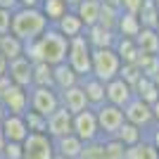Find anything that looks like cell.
<instances>
[{"label":"cell","instance_id":"cell-1","mask_svg":"<svg viewBox=\"0 0 159 159\" xmlns=\"http://www.w3.org/2000/svg\"><path fill=\"white\" fill-rule=\"evenodd\" d=\"M66 50H69V40L57 33L52 26H48L36 40L24 43V57L29 62H45V64L55 66L66 62Z\"/></svg>","mask_w":159,"mask_h":159},{"label":"cell","instance_id":"cell-2","mask_svg":"<svg viewBox=\"0 0 159 159\" xmlns=\"http://www.w3.org/2000/svg\"><path fill=\"white\" fill-rule=\"evenodd\" d=\"M50 26V21L45 19V14L40 10H29V7H17L12 12V24H10V33L14 38H19L21 43H31Z\"/></svg>","mask_w":159,"mask_h":159},{"label":"cell","instance_id":"cell-3","mask_svg":"<svg viewBox=\"0 0 159 159\" xmlns=\"http://www.w3.org/2000/svg\"><path fill=\"white\" fill-rule=\"evenodd\" d=\"M121 60L116 57L114 48H100L90 52V76H95L102 83H109L112 79L119 76Z\"/></svg>","mask_w":159,"mask_h":159},{"label":"cell","instance_id":"cell-4","mask_svg":"<svg viewBox=\"0 0 159 159\" xmlns=\"http://www.w3.org/2000/svg\"><path fill=\"white\" fill-rule=\"evenodd\" d=\"M90 52L93 48L88 45L86 36H76V38L69 40V50H66V64L74 69V74L83 79V76H90Z\"/></svg>","mask_w":159,"mask_h":159},{"label":"cell","instance_id":"cell-5","mask_svg":"<svg viewBox=\"0 0 159 159\" xmlns=\"http://www.w3.org/2000/svg\"><path fill=\"white\" fill-rule=\"evenodd\" d=\"M57 109H60V93L55 88H38V86L29 88V112H36L43 119H48Z\"/></svg>","mask_w":159,"mask_h":159},{"label":"cell","instance_id":"cell-6","mask_svg":"<svg viewBox=\"0 0 159 159\" xmlns=\"http://www.w3.org/2000/svg\"><path fill=\"white\" fill-rule=\"evenodd\" d=\"M55 143L45 133H29L21 143V159H52Z\"/></svg>","mask_w":159,"mask_h":159},{"label":"cell","instance_id":"cell-7","mask_svg":"<svg viewBox=\"0 0 159 159\" xmlns=\"http://www.w3.org/2000/svg\"><path fill=\"white\" fill-rule=\"evenodd\" d=\"M95 119H98V128H100V138H114L116 131L124 126V112L114 105H102L95 109Z\"/></svg>","mask_w":159,"mask_h":159},{"label":"cell","instance_id":"cell-8","mask_svg":"<svg viewBox=\"0 0 159 159\" xmlns=\"http://www.w3.org/2000/svg\"><path fill=\"white\" fill-rule=\"evenodd\" d=\"M71 133L81 143H93L100 140V128H98V119H95V109H83V112L74 114L71 121Z\"/></svg>","mask_w":159,"mask_h":159},{"label":"cell","instance_id":"cell-9","mask_svg":"<svg viewBox=\"0 0 159 159\" xmlns=\"http://www.w3.org/2000/svg\"><path fill=\"white\" fill-rule=\"evenodd\" d=\"M124 119L128 121V124H133V126H138L140 131H150V128L154 126V119H152V107L145 105L143 100H138L135 95H133V100L128 102L124 109Z\"/></svg>","mask_w":159,"mask_h":159},{"label":"cell","instance_id":"cell-10","mask_svg":"<svg viewBox=\"0 0 159 159\" xmlns=\"http://www.w3.org/2000/svg\"><path fill=\"white\" fill-rule=\"evenodd\" d=\"M131 100H133V88L128 83H124L119 76L112 79L109 83H105V102L107 105H114L119 109H124Z\"/></svg>","mask_w":159,"mask_h":159},{"label":"cell","instance_id":"cell-11","mask_svg":"<svg viewBox=\"0 0 159 159\" xmlns=\"http://www.w3.org/2000/svg\"><path fill=\"white\" fill-rule=\"evenodd\" d=\"M2 107H5L7 114H14V116H24L29 112V88H19L14 86L5 93V98L0 100Z\"/></svg>","mask_w":159,"mask_h":159},{"label":"cell","instance_id":"cell-12","mask_svg":"<svg viewBox=\"0 0 159 159\" xmlns=\"http://www.w3.org/2000/svg\"><path fill=\"white\" fill-rule=\"evenodd\" d=\"M0 131L5 143H24V138L29 135V128L24 124V116H14V114H5L0 121Z\"/></svg>","mask_w":159,"mask_h":159},{"label":"cell","instance_id":"cell-13","mask_svg":"<svg viewBox=\"0 0 159 159\" xmlns=\"http://www.w3.org/2000/svg\"><path fill=\"white\" fill-rule=\"evenodd\" d=\"M71 121H74V114H69L64 107H60L55 114L48 116V131H45V135H48V138H52V140L69 135V133H71Z\"/></svg>","mask_w":159,"mask_h":159},{"label":"cell","instance_id":"cell-14","mask_svg":"<svg viewBox=\"0 0 159 159\" xmlns=\"http://www.w3.org/2000/svg\"><path fill=\"white\" fill-rule=\"evenodd\" d=\"M79 86L86 95V102L90 109H98L105 105V83L102 81H98L95 76H83V79H79Z\"/></svg>","mask_w":159,"mask_h":159},{"label":"cell","instance_id":"cell-15","mask_svg":"<svg viewBox=\"0 0 159 159\" xmlns=\"http://www.w3.org/2000/svg\"><path fill=\"white\" fill-rule=\"evenodd\" d=\"M31 62L21 55V57H17V60L7 62V76H10V81H12L14 86L19 88H31Z\"/></svg>","mask_w":159,"mask_h":159},{"label":"cell","instance_id":"cell-16","mask_svg":"<svg viewBox=\"0 0 159 159\" xmlns=\"http://www.w3.org/2000/svg\"><path fill=\"white\" fill-rule=\"evenodd\" d=\"M52 29H55L57 33H62L66 40L76 38V36H83V31H86V26L81 24V19L76 17V12H74V10H66V14L55 21Z\"/></svg>","mask_w":159,"mask_h":159},{"label":"cell","instance_id":"cell-17","mask_svg":"<svg viewBox=\"0 0 159 159\" xmlns=\"http://www.w3.org/2000/svg\"><path fill=\"white\" fill-rule=\"evenodd\" d=\"M60 107H64L69 114H79V112H83V109H88L86 95H83V90H81L79 83L60 93Z\"/></svg>","mask_w":159,"mask_h":159},{"label":"cell","instance_id":"cell-18","mask_svg":"<svg viewBox=\"0 0 159 159\" xmlns=\"http://www.w3.org/2000/svg\"><path fill=\"white\" fill-rule=\"evenodd\" d=\"M83 36H86L88 45L93 48V50H100V48H114V40H116V33H114L112 29H105V26H100V24L88 26L86 31H83Z\"/></svg>","mask_w":159,"mask_h":159},{"label":"cell","instance_id":"cell-19","mask_svg":"<svg viewBox=\"0 0 159 159\" xmlns=\"http://www.w3.org/2000/svg\"><path fill=\"white\" fill-rule=\"evenodd\" d=\"M76 83H79V76L74 74V69L66 64V62L52 66V88L57 90V93H62V90H66V88L76 86Z\"/></svg>","mask_w":159,"mask_h":159},{"label":"cell","instance_id":"cell-20","mask_svg":"<svg viewBox=\"0 0 159 159\" xmlns=\"http://www.w3.org/2000/svg\"><path fill=\"white\" fill-rule=\"evenodd\" d=\"M55 143V154H60L64 159H79L81 157V150H83V143H81L74 133L64 135V138H57L52 140Z\"/></svg>","mask_w":159,"mask_h":159},{"label":"cell","instance_id":"cell-21","mask_svg":"<svg viewBox=\"0 0 159 159\" xmlns=\"http://www.w3.org/2000/svg\"><path fill=\"white\" fill-rule=\"evenodd\" d=\"M138 52L143 55H157L159 52V33L154 29H140V33L133 38Z\"/></svg>","mask_w":159,"mask_h":159},{"label":"cell","instance_id":"cell-22","mask_svg":"<svg viewBox=\"0 0 159 159\" xmlns=\"http://www.w3.org/2000/svg\"><path fill=\"white\" fill-rule=\"evenodd\" d=\"M76 17L81 19L83 26H95L98 24V17H100V0H81L79 5L74 7Z\"/></svg>","mask_w":159,"mask_h":159},{"label":"cell","instance_id":"cell-23","mask_svg":"<svg viewBox=\"0 0 159 159\" xmlns=\"http://www.w3.org/2000/svg\"><path fill=\"white\" fill-rule=\"evenodd\" d=\"M133 95H135L138 100H143L145 105L152 107L154 102L159 100V88L154 86V81H152V79H147V76H140L138 83L133 86Z\"/></svg>","mask_w":159,"mask_h":159},{"label":"cell","instance_id":"cell-24","mask_svg":"<svg viewBox=\"0 0 159 159\" xmlns=\"http://www.w3.org/2000/svg\"><path fill=\"white\" fill-rule=\"evenodd\" d=\"M140 21H138V14H126L121 12L119 14V21H116V26H114V33L119 36V38H135L140 33Z\"/></svg>","mask_w":159,"mask_h":159},{"label":"cell","instance_id":"cell-25","mask_svg":"<svg viewBox=\"0 0 159 159\" xmlns=\"http://www.w3.org/2000/svg\"><path fill=\"white\" fill-rule=\"evenodd\" d=\"M114 52L121 60V64H135V60H138V55H140L135 43H133V38H119V36L114 40Z\"/></svg>","mask_w":159,"mask_h":159},{"label":"cell","instance_id":"cell-26","mask_svg":"<svg viewBox=\"0 0 159 159\" xmlns=\"http://www.w3.org/2000/svg\"><path fill=\"white\" fill-rule=\"evenodd\" d=\"M0 55L5 57L7 62L17 60L24 55V43L19 38H14L12 33H7V36H0Z\"/></svg>","mask_w":159,"mask_h":159},{"label":"cell","instance_id":"cell-27","mask_svg":"<svg viewBox=\"0 0 159 159\" xmlns=\"http://www.w3.org/2000/svg\"><path fill=\"white\" fill-rule=\"evenodd\" d=\"M31 86L52 88V66L45 62H33L31 66Z\"/></svg>","mask_w":159,"mask_h":159},{"label":"cell","instance_id":"cell-28","mask_svg":"<svg viewBox=\"0 0 159 159\" xmlns=\"http://www.w3.org/2000/svg\"><path fill=\"white\" fill-rule=\"evenodd\" d=\"M114 138L119 140L124 147H133V145H138L140 140L145 138V131H140L138 126H133V124L124 121V126L116 131V135H114Z\"/></svg>","mask_w":159,"mask_h":159},{"label":"cell","instance_id":"cell-29","mask_svg":"<svg viewBox=\"0 0 159 159\" xmlns=\"http://www.w3.org/2000/svg\"><path fill=\"white\" fill-rule=\"evenodd\" d=\"M138 21L143 29H157V21H159V7L154 5L152 0H145L143 7L138 12Z\"/></svg>","mask_w":159,"mask_h":159},{"label":"cell","instance_id":"cell-30","mask_svg":"<svg viewBox=\"0 0 159 159\" xmlns=\"http://www.w3.org/2000/svg\"><path fill=\"white\" fill-rule=\"evenodd\" d=\"M38 10L45 14V19L50 21V26H52L60 17H64V14H66V10H69V7L64 5V0H43Z\"/></svg>","mask_w":159,"mask_h":159},{"label":"cell","instance_id":"cell-31","mask_svg":"<svg viewBox=\"0 0 159 159\" xmlns=\"http://www.w3.org/2000/svg\"><path fill=\"white\" fill-rule=\"evenodd\" d=\"M126 159H159V154H157V150L143 138L138 145L126 147Z\"/></svg>","mask_w":159,"mask_h":159},{"label":"cell","instance_id":"cell-32","mask_svg":"<svg viewBox=\"0 0 159 159\" xmlns=\"http://www.w3.org/2000/svg\"><path fill=\"white\" fill-rule=\"evenodd\" d=\"M135 66L140 69V74L143 76H147V79H154V74L159 71V57L157 55H138V60H135Z\"/></svg>","mask_w":159,"mask_h":159},{"label":"cell","instance_id":"cell-33","mask_svg":"<svg viewBox=\"0 0 159 159\" xmlns=\"http://www.w3.org/2000/svg\"><path fill=\"white\" fill-rule=\"evenodd\" d=\"M119 14L121 10L119 7H112V5H105V2H100V17H98V24L105 29H112L116 26V21H119Z\"/></svg>","mask_w":159,"mask_h":159},{"label":"cell","instance_id":"cell-34","mask_svg":"<svg viewBox=\"0 0 159 159\" xmlns=\"http://www.w3.org/2000/svg\"><path fill=\"white\" fill-rule=\"evenodd\" d=\"M79 159H105V143H102V138L93 140V143H83V150H81Z\"/></svg>","mask_w":159,"mask_h":159},{"label":"cell","instance_id":"cell-35","mask_svg":"<svg viewBox=\"0 0 159 159\" xmlns=\"http://www.w3.org/2000/svg\"><path fill=\"white\" fill-rule=\"evenodd\" d=\"M105 143V159H126V147L116 138H102Z\"/></svg>","mask_w":159,"mask_h":159},{"label":"cell","instance_id":"cell-36","mask_svg":"<svg viewBox=\"0 0 159 159\" xmlns=\"http://www.w3.org/2000/svg\"><path fill=\"white\" fill-rule=\"evenodd\" d=\"M24 124H26L29 133H45L48 131V119H43L36 112H26L24 114Z\"/></svg>","mask_w":159,"mask_h":159},{"label":"cell","instance_id":"cell-37","mask_svg":"<svg viewBox=\"0 0 159 159\" xmlns=\"http://www.w3.org/2000/svg\"><path fill=\"white\" fill-rule=\"evenodd\" d=\"M140 76H143V74H140V69H138L135 64H121V69H119V79L124 81V83H128L131 88L138 83Z\"/></svg>","mask_w":159,"mask_h":159},{"label":"cell","instance_id":"cell-38","mask_svg":"<svg viewBox=\"0 0 159 159\" xmlns=\"http://www.w3.org/2000/svg\"><path fill=\"white\" fill-rule=\"evenodd\" d=\"M0 159H21V143H5Z\"/></svg>","mask_w":159,"mask_h":159},{"label":"cell","instance_id":"cell-39","mask_svg":"<svg viewBox=\"0 0 159 159\" xmlns=\"http://www.w3.org/2000/svg\"><path fill=\"white\" fill-rule=\"evenodd\" d=\"M145 0H119V10L126 14H138Z\"/></svg>","mask_w":159,"mask_h":159},{"label":"cell","instance_id":"cell-40","mask_svg":"<svg viewBox=\"0 0 159 159\" xmlns=\"http://www.w3.org/2000/svg\"><path fill=\"white\" fill-rule=\"evenodd\" d=\"M10 24H12V12L0 7V36H7V33H10Z\"/></svg>","mask_w":159,"mask_h":159},{"label":"cell","instance_id":"cell-41","mask_svg":"<svg viewBox=\"0 0 159 159\" xmlns=\"http://www.w3.org/2000/svg\"><path fill=\"white\" fill-rule=\"evenodd\" d=\"M145 140L154 147V150H157V154H159V126H152V128H150V131L145 133Z\"/></svg>","mask_w":159,"mask_h":159},{"label":"cell","instance_id":"cell-42","mask_svg":"<svg viewBox=\"0 0 159 159\" xmlns=\"http://www.w3.org/2000/svg\"><path fill=\"white\" fill-rule=\"evenodd\" d=\"M10 88H12V81H10V76H7V74H5V76H0V100L5 98V93L10 90Z\"/></svg>","mask_w":159,"mask_h":159},{"label":"cell","instance_id":"cell-43","mask_svg":"<svg viewBox=\"0 0 159 159\" xmlns=\"http://www.w3.org/2000/svg\"><path fill=\"white\" fill-rule=\"evenodd\" d=\"M17 2H19V7H29V10H38L43 0H17Z\"/></svg>","mask_w":159,"mask_h":159},{"label":"cell","instance_id":"cell-44","mask_svg":"<svg viewBox=\"0 0 159 159\" xmlns=\"http://www.w3.org/2000/svg\"><path fill=\"white\" fill-rule=\"evenodd\" d=\"M0 7H2V10H10V12H14V10L19 7V2H17V0H0Z\"/></svg>","mask_w":159,"mask_h":159},{"label":"cell","instance_id":"cell-45","mask_svg":"<svg viewBox=\"0 0 159 159\" xmlns=\"http://www.w3.org/2000/svg\"><path fill=\"white\" fill-rule=\"evenodd\" d=\"M152 119H154V126H159V100L152 105Z\"/></svg>","mask_w":159,"mask_h":159},{"label":"cell","instance_id":"cell-46","mask_svg":"<svg viewBox=\"0 0 159 159\" xmlns=\"http://www.w3.org/2000/svg\"><path fill=\"white\" fill-rule=\"evenodd\" d=\"M5 74H7V60L0 55V76H5Z\"/></svg>","mask_w":159,"mask_h":159},{"label":"cell","instance_id":"cell-47","mask_svg":"<svg viewBox=\"0 0 159 159\" xmlns=\"http://www.w3.org/2000/svg\"><path fill=\"white\" fill-rule=\"evenodd\" d=\"M79 2H81V0H64V5L69 7V10H74V7L79 5Z\"/></svg>","mask_w":159,"mask_h":159},{"label":"cell","instance_id":"cell-48","mask_svg":"<svg viewBox=\"0 0 159 159\" xmlns=\"http://www.w3.org/2000/svg\"><path fill=\"white\" fill-rule=\"evenodd\" d=\"M5 114H7V112H5V107H2V102H0V121H2V116H5Z\"/></svg>","mask_w":159,"mask_h":159},{"label":"cell","instance_id":"cell-49","mask_svg":"<svg viewBox=\"0 0 159 159\" xmlns=\"http://www.w3.org/2000/svg\"><path fill=\"white\" fill-rule=\"evenodd\" d=\"M2 145H5V138H2V131H0V152H2Z\"/></svg>","mask_w":159,"mask_h":159},{"label":"cell","instance_id":"cell-50","mask_svg":"<svg viewBox=\"0 0 159 159\" xmlns=\"http://www.w3.org/2000/svg\"><path fill=\"white\" fill-rule=\"evenodd\" d=\"M152 81H154V86H157V88H159V71H157V74H154V79H152Z\"/></svg>","mask_w":159,"mask_h":159},{"label":"cell","instance_id":"cell-51","mask_svg":"<svg viewBox=\"0 0 159 159\" xmlns=\"http://www.w3.org/2000/svg\"><path fill=\"white\" fill-rule=\"evenodd\" d=\"M52 159H64V157H60V154H55V157H52Z\"/></svg>","mask_w":159,"mask_h":159},{"label":"cell","instance_id":"cell-52","mask_svg":"<svg viewBox=\"0 0 159 159\" xmlns=\"http://www.w3.org/2000/svg\"><path fill=\"white\" fill-rule=\"evenodd\" d=\"M152 2H154V5H157V7H159V0H152Z\"/></svg>","mask_w":159,"mask_h":159},{"label":"cell","instance_id":"cell-53","mask_svg":"<svg viewBox=\"0 0 159 159\" xmlns=\"http://www.w3.org/2000/svg\"><path fill=\"white\" fill-rule=\"evenodd\" d=\"M154 31H157V33H159V21H157V29H154Z\"/></svg>","mask_w":159,"mask_h":159},{"label":"cell","instance_id":"cell-54","mask_svg":"<svg viewBox=\"0 0 159 159\" xmlns=\"http://www.w3.org/2000/svg\"><path fill=\"white\" fill-rule=\"evenodd\" d=\"M157 57H159V52H157Z\"/></svg>","mask_w":159,"mask_h":159}]
</instances>
